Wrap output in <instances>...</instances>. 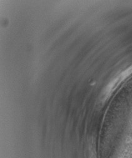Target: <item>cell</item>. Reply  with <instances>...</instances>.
Instances as JSON below:
<instances>
[{
	"mask_svg": "<svg viewBox=\"0 0 132 158\" xmlns=\"http://www.w3.org/2000/svg\"><path fill=\"white\" fill-rule=\"evenodd\" d=\"M132 74V65L122 72L118 74L116 77H115L113 80L108 84L103 92V98L106 99L110 95L114 92V91L118 87V85L123 82L125 80L129 77Z\"/></svg>",
	"mask_w": 132,
	"mask_h": 158,
	"instance_id": "6da1fadb",
	"label": "cell"
}]
</instances>
